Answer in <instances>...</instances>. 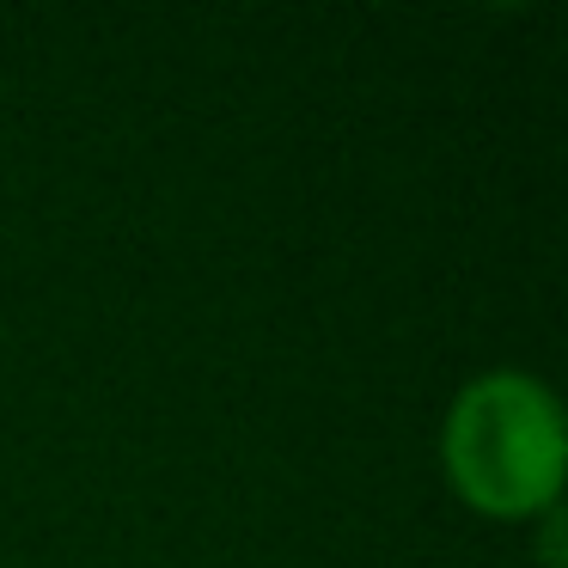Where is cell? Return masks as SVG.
I'll list each match as a JSON object with an SVG mask.
<instances>
[{
	"instance_id": "6da1fadb",
	"label": "cell",
	"mask_w": 568,
	"mask_h": 568,
	"mask_svg": "<svg viewBox=\"0 0 568 568\" xmlns=\"http://www.w3.org/2000/svg\"><path fill=\"white\" fill-rule=\"evenodd\" d=\"M446 470L483 514H538L562 489V409L531 373H483L446 416Z\"/></svg>"
}]
</instances>
